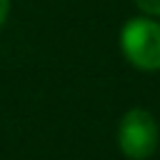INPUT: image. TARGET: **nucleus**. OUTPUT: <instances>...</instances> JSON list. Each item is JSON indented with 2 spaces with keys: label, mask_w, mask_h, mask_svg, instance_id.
I'll return each instance as SVG.
<instances>
[{
  "label": "nucleus",
  "mask_w": 160,
  "mask_h": 160,
  "mask_svg": "<svg viewBox=\"0 0 160 160\" xmlns=\"http://www.w3.org/2000/svg\"><path fill=\"white\" fill-rule=\"evenodd\" d=\"M125 58L140 70H160V22L150 18H132L120 32Z\"/></svg>",
  "instance_id": "obj_1"
},
{
  "label": "nucleus",
  "mask_w": 160,
  "mask_h": 160,
  "mask_svg": "<svg viewBox=\"0 0 160 160\" xmlns=\"http://www.w3.org/2000/svg\"><path fill=\"white\" fill-rule=\"evenodd\" d=\"M118 142H120V150L132 160L150 158L158 148V122H155V118L142 108L128 110L120 120V128H118Z\"/></svg>",
  "instance_id": "obj_2"
},
{
  "label": "nucleus",
  "mask_w": 160,
  "mask_h": 160,
  "mask_svg": "<svg viewBox=\"0 0 160 160\" xmlns=\"http://www.w3.org/2000/svg\"><path fill=\"white\" fill-rule=\"evenodd\" d=\"M135 5L148 15H160V0H135Z\"/></svg>",
  "instance_id": "obj_3"
},
{
  "label": "nucleus",
  "mask_w": 160,
  "mask_h": 160,
  "mask_svg": "<svg viewBox=\"0 0 160 160\" xmlns=\"http://www.w3.org/2000/svg\"><path fill=\"white\" fill-rule=\"evenodd\" d=\"M8 10H10V0H0V25H2L5 18H8Z\"/></svg>",
  "instance_id": "obj_4"
}]
</instances>
